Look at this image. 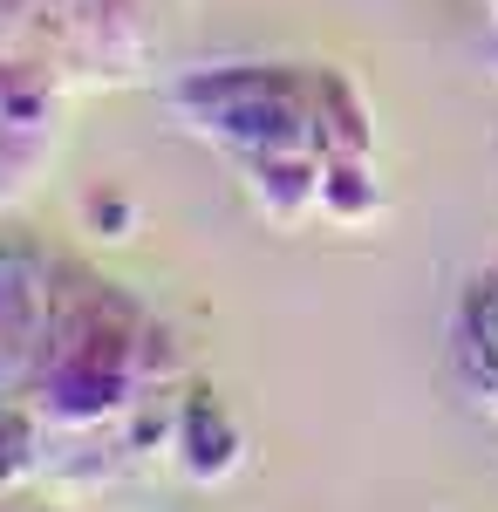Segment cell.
Instances as JSON below:
<instances>
[{
	"instance_id": "1",
	"label": "cell",
	"mask_w": 498,
	"mask_h": 512,
	"mask_svg": "<svg viewBox=\"0 0 498 512\" xmlns=\"http://www.w3.org/2000/svg\"><path fill=\"white\" fill-rule=\"evenodd\" d=\"M171 458L192 485H219V478L239 465V437H232L226 410L219 403H185L178 431H171Z\"/></svg>"
}]
</instances>
